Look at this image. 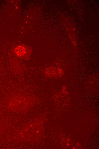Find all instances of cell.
Listing matches in <instances>:
<instances>
[{"label": "cell", "instance_id": "7a4b0ae2", "mask_svg": "<svg viewBox=\"0 0 99 149\" xmlns=\"http://www.w3.org/2000/svg\"><path fill=\"white\" fill-rule=\"evenodd\" d=\"M63 71L61 69L53 67L47 68L44 71V74L48 77H57L62 75Z\"/></svg>", "mask_w": 99, "mask_h": 149}, {"label": "cell", "instance_id": "6da1fadb", "mask_svg": "<svg viewBox=\"0 0 99 149\" xmlns=\"http://www.w3.org/2000/svg\"><path fill=\"white\" fill-rule=\"evenodd\" d=\"M13 51L16 56L26 60L29 58L32 52L31 49L29 47L22 45L16 46Z\"/></svg>", "mask_w": 99, "mask_h": 149}]
</instances>
